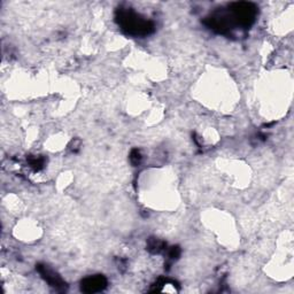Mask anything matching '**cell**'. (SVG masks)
I'll list each match as a JSON object with an SVG mask.
<instances>
[{
	"label": "cell",
	"instance_id": "cell-4",
	"mask_svg": "<svg viewBox=\"0 0 294 294\" xmlns=\"http://www.w3.org/2000/svg\"><path fill=\"white\" fill-rule=\"evenodd\" d=\"M131 161L133 162V163H138L140 161V153L138 152L137 150H135L132 152V154H131Z\"/></svg>",
	"mask_w": 294,
	"mask_h": 294
},
{
	"label": "cell",
	"instance_id": "cell-3",
	"mask_svg": "<svg viewBox=\"0 0 294 294\" xmlns=\"http://www.w3.org/2000/svg\"><path fill=\"white\" fill-rule=\"evenodd\" d=\"M38 270H39V273L42 274L43 277L45 278L46 282L50 285H52V286L60 288V287H64L66 285L64 282H62L59 276L54 273V271L47 268V266H38Z\"/></svg>",
	"mask_w": 294,
	"mask_h": 294
},
{
	"label": "cell",
	"instance_id": "cell-1",
	"mask_svg": "<svg viewBox=\"0 0 294 294\" xmlns=\"http://www.w3.org/2000/svg\"><path fill=\"white\" fill-rule=\"evenodd\" d=\"M120 23L127 30L129 34L132 35H147L153 30V25L150 22L144 21L135 13L130 11L120 12Z\"/></svg>",
	"mask_w": 294,
	"mask_h": 294
},
{
	"label": "cell",
	"instance_id": "cell-2",
	"mask_svg": "<svg viewBox=\"0 0 294 294\" xmlns=\"http://www.w3.org/2000/svg\"><path fill=\"white\" fill-rule=\"evenodd\" d=\"M107 285V280L102 276H92V277H89L86 279H84L82 282V289L84 292L93 293L98 292L104 289Z\"/></svg>",
	"mask_w": 294,
	"mask_h": 294
}]
</instances>
